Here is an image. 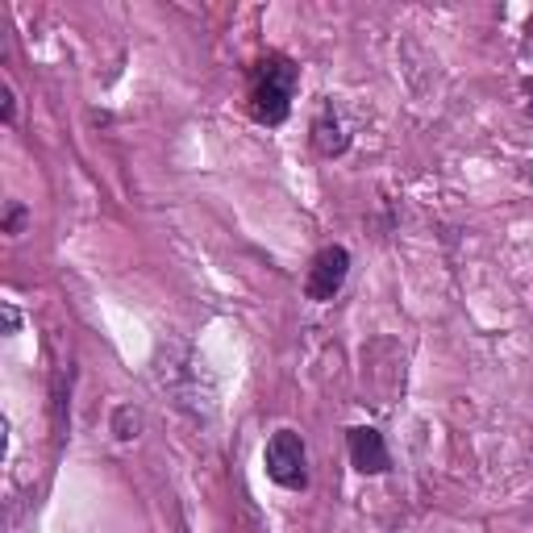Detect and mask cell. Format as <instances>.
Segmentation results:
<instances>
[{
	"instance_id": "1",
	"label": "cell",
	"mask_w": 533,
	"mask_h": 533,
	"mask_svg": "<svg viewBox=\"0 0 533 533\" xmlns=\"http://www.w3.org/2000/svg\"><path fill=\"white\" fill-rule=\"evenodd\" d=\"M300 84V67L271 50L255 67H250V113L259 125H284L292 113V96Z\"/></svg>"
},
{
	"instance_id": "2",
	"label": "cell",
	"mask_w": 533,
	"mask_h": 533,
	"mask_svg": "<svg viewBox=\"0 0 533 533\" xmlns=\"http://www.w3.org/2000/svg\"><path fill=\"white\" fill-rule=\"evenodd\" d=\"M263 463H267V475L279 488H288V492L309 488V450H304V438L296 434V429H279V434H271Z\"/></svg>"
},
{
	"instance_id": "3",
	"label": "cell",
	"mask_w": 533,
	"mask_h": 533,
	"mask_svg": "<svg viewBox=\"0 0 533 533\" xmlns=\"http://www.w3.org/2000/svg\"><path fill=\"white\" fill-rule=\"evenodd\" d=\"M346 275H350V250L346 246H325L317 250V259L309 267V279H304V296L325 304V300H334L346 284Z\"/></svg>"
},
{
	"instance_id": "4",
	"label": "cell",
	"mask_w": 533,
	"mask_h": 533,
	"mask_svg": "<svg viewBox=\"0 0 533 533\" xmlns=\"http://www.w3.org/2000/svg\"><path fill=\"white\" fill-rule=\"evenodd\" d=\"M346 446H350V463H354V471H359V475H384L392 467L384 434L371 429V425H354L346 434Z\"/></svg>"
},
{
	"instance_id": "5",
	"label": "cell",
	"mask_w": 533,
	"mask_h": 533,
	"mask_svg": "<svg viewBox=\"0 0 533 533\" xmlns=\"http://www.w3.org/2000/svg\"><path fill=\"white\" fill-rule=\"evenodd\" d=\"M313 146H317V155H325V159L346 155L350 134H346V121L338 117L334 105H321V113H317V121H313Z\"/></svg>"
},
{
	"instance_id": "6",
	"label": "cell",
	"mask_w": 533,
	"mask_h": 533,
	"mask_svg": "<svg viewBox=\"0 0 533 533\" xmlns=\"http://www.w3.org/2000/svg\"><path fill=\"white\" fill-rule=\"evenodd\" d=\"M138 429H142L138 409H134V404H121V409L113 413V434H117L121 442H134V438H138Z\"/></svg>"
},
{
	"instance_id": "7",
	"label": "cell",
	"mask_w": 533,
	"mask_h": 533,
	"mask_svg": "<svg viewBox=\"0 0 533 533\" xmlns=\"http://www.w3.org/2000/svg\"><path fill=\"white\" fill-rule=\"evenodd\" d=\"M21 225H25V209L13 200V205H9V217H5V234H21Z\"/></svg>"
},
{
	"instance_id": "8",
	"label": "cell",
	"mask_w": 533,
	"mask_h": 533,
	"mask_svg": "<svg viewBox=\"0 0 533 533\" xmlns=\"http://www.w3.org/2000/svg\"><path fill=\"white\" fill-rule=\"evenodd\" d=\"M17 117V100H13V92L5 88V121H13Z\"/></svg>"
},
{
	"instance_id": "9",
	"label": "cell",
	"mask_w": 533,
	"mask_h": 533,
	"mask_svg": "<svg viewBox=\"0 0 533 533\" xmlns=\"http://www.w3.org/2000/svg\"><path fill=\"white\" fill-rule=\"evenodd\" d=\"M17 321H21V317H17V309H13V304H5V325H9V329H17Z\"/></svg>"
},
{
	"instance_id": "10",
	"label": "cell",
	"mask_w": 533,
	"mask_h": 533,
	"mask_svg": "<svg viewBox=\"0 0 533 533\" xmlns=\"http://www.w3.org/2000/svg\"><path fill=\"white\" fill-rule=\"evenodd\" d=\"M525 96H529V117H533V80H525Z\"/></svg>"
}]
</instances>
